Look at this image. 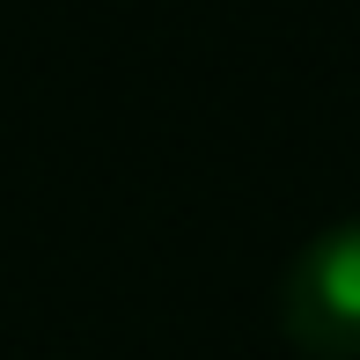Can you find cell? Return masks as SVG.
<instances>
[{
    "label": "cell",
    "mask_w": 360,
    "mask_h": 360,
    "mask_svg": "<svg viewBox=\"0 0 360 360\" xmlns=\"http://www.w3.org/2000/svg\"><path fill=\"white\" fill-rule=\"evenodd\" d=\"M287 331L316 360H360V221H338L287 272Z\"/></svg>",
    "instance_id": "cell-1"
}]
</instances>
